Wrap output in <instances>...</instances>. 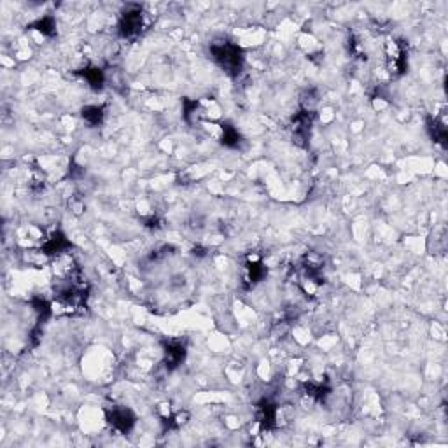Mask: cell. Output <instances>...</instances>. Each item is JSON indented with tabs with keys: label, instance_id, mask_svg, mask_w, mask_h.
I'll use <instances>...</instances> for the list:
<instances>
[{
	"label": "cell",
	"instance_id": "5",
	"mask_svg": "<svg viewBox=\"0 0 448 448\" xmlns=\"http://www.w3.org/2000/svg\"><path fill=\"white\" fill-rule=\"evenodd\" d=\"M163 366L168 369V371H174L179 366L186 361V356H188V347L182 340L177 338H170V340H163Z\"/></svg>",
	"mask_w": 448,
	"mask_h": 448
},
{
	"label": "cell",
	"instance_id": "9",
	"mask_svg": "<svg viewBox=\"0 0 448 448\" xmlns=\"http://www.w3.org/2000/svg\"><path fill=\"white\" fill-rule=\"evenodd\" d=\"M81 76H83L86 84H88L91 89H95V91H100V89L103 88V84H106V72H103L100 67H95V65L84 67V69L81 70Z\"/></svg>",
	"mask_w": 448,
	"mask_h": 448
},
{
	"label": "cell",
	"instance_id": "6",
	"mask_svg": "<svg viewBox=\"0 0 448 448\" xmlns=\"http://www.w3.org/2000/svg\"><path fill=\"white\" fill-rule=\"evenodd\" d=\"M72 247L74 245L72 242H70V238H67V235L63 233L62 230H55L53 233L47 235V237L44 238L43 245H40V254H43L44 257L55 259V257L62 256V254L70 252Z\"/></svg>",
	"mask_w": 448,
	"mask_h": 448
},
{
	"label": "cell",
	"instance_id": "4",
	"mask_svg": "<svg viewBox=\"0 0 448 448\" xmlns=\"http://www.w3.org/2000/svg\"><path fill=\"white\" fill-rule=\"evenodd\" d=\"M386 67L392 77H399L406 72L408 55H406V46L401 40L392 39L386 44Z\"/></svg>",
	"mask_w": 448,
	"mask_h": 448
},
{
	"label": "cell",
	"instance_id": "8",
	"mask_svg": "<svg viewBox=\"0 0 448 448\" xmlns=\"http://www.w3.org/2000/svg\"><path fill=\"white\" fill-rule=\"evenodd\" d=\"M242 142H244V137H242V133L238 132L237 126H233L228 121H223L221 123V144L224 145V147L238 149Z\"/></svg>",
	"mask_w": 448,
	"mask_h": 448
},
{
	"label": "cell",
	"instance_id": "10",
	"mask_svg": "<svg viewBox=\"0 0 448 448\" xmlns=\"http://www.w3.org/2000/svg\"><path fill=\"white\" fill-rule=\"evenodd\" d=\"M81 118H83V121L89 126V128H96V126L102 125L103 119H106V107L96 106V103H93V106H84L83 109H81Z\"/></svg>",
	"mask_w": 448,
	"mask_h": 448
},
{
	"label": "cell",
	"instance_id": "11",
	"mask_svg": "<svg viewBox=\"0 0 448 448\" xmlns=\"http://www.w3.org/2000/svg\"><path fill=\"white\" fill-rule=\"evenodd\" d=\"M427 132H429V135H431L432 142H436V144H439V145L447 144V126H445V123L439 121L438 118H432V116H429L427 118Z\"/></svg>",
	"mask_w": 448,
	"mask_h": 448
},
{
	"label": "cell",
	"instance_id": "1",
	"mask_svg": "<svg viewBox=\"0 0 448 448\" xmlns=\"http://www.w3.org/2000/svg\"><path fill=\"white\" fill-rule=\"evenodd\" d=\"M211 55L214 62L231 77H237L244 70L245 55L244 50L233 40H215L211 44Z\"/></svg>",
	"mask_w": 448,
	"mask_h": 448
},
{
	"label": "cell",
	"instance_id": "3",
	"mask_svg": "<svg viewBox=\"0 0 448 448\" xmlns=\"http://www.w3.org/2000/svg\"><path fill=\"white\" fill-rule=\"evenodd\" d=\"M106 422L112 431L119 435H128L137 424V415L133 410H130L125 405H112L106 408Z\"/></svg>",
	"mask_w": 448,
	"mask_h": 448
},
{
	"label": "cell",
	"instance_id": "12",
	"mask_svg": "<svg viewBox=\"0 0 448 448\" xmlns=\"http://www.w3.org/2000/svg\"><path fill=\"white\" fill-rule=\"evenodd\" d=\"M30 28L37 30V32L43 33L44 37H53L56 35V30H58V27H56L55 16H51V14H46V16L35 20L32 25H30Z\"/></svg>",
	"mask_w": 448,
	"mask_h": 448
},
{
	"label": "cell",
	"instance_id": "7",
	"mask_svg": "<svg viewBox=\"0 0 448 448\" xmlns=\"http://www.w3.org/2000/svg\"><path fill=\"white\" fill-rule=\"evenodd\" d=\"M279 406L271 399L264 398L256 405V422L259 424L261 431H271L277 427Z\"/></svg>",
	"mask_w": 448,
	"mask_h": 448
},
{
	"label": "cell",
	"instance_id": "2",
	"mask_svg": "<svg viewBox=\"0 0 448 448\" xmlns=\"http://www.w3.org/2000/svg\"><path fill=\"white\" fill-rule=\"evenodd\" d=\"M144 28V9L139 4H126L119 13L118 35L121 39H135Z\"/></svg>",
	"mask_w": 448,
	"mask_h": 448
}]
</instances>
